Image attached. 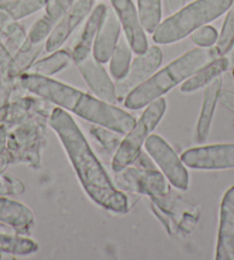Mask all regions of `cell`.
<instances>
[{"label": "cell", "instance_id": "obj_30", "mask_svg": "<svg viewBox=\"0 0 234 260\" xmlns=\"http://www.w3.org/2000/svg\"><path fill=\"white\" fill-rule=\"evenodd\" d=\"M56 3V0H46V7L47 6H51V5H54V4Z\"/></svg>", "mask_w": 234, "mask_h": 260}, {"label": "cell", "instance_id": "obj_21", "mask_svg": "<svg viewBox=\"0 0 234 260\" xmlns=\"http://www.w3.org/2000/svg\"><path fill=\"white\" fill-rule=\"evenodd\" d=\"M137 10L143 29L152 35L162 21V0H137Z\"/></svg>", "mask_w": 234, "mask_h": 260}, {"label": "cell", "instance_id": "obj_27", "mask_svg": "<svg viewBox=\"0 0 234 260\" xmlns=\"http://www.w3.org/2000/svg\"><path fill=\"white\" fill-rule=\"evenodd\" d=\"M185 5V0H164V14L169 16Z\"/></svg>", "mask_w": 234, "mask_h": 260}, {"label": "cell", "instance_id": "obj_18", "mask_svg": "<svg viewBox=\"0 0 234 260\" xmlns=\"http://www.w3.org/2000/svg\"><path fill=\"white\" fill-rule=\"evenodd\" d=\"M229 66H231V63H229L228 57L218 56L217 59L203 66L196 73L193 74L190 78H187L182 84L181 92L193 93L207 87L211 82H214L216 78L220 77L225 71H227Z\"/></svg>", "mask_w": 234, "mask_h": 260}, {"label": "cell", "instance_id": "obj_29", "mask_svg": "<svg viewBox=\"0 0 234 260\" xmlns=\"http://www.w3.org/2000/svg\"><path fill=\"white\" fill-rule=\"evenodd\" d=\"M228 59H229V63L234 66V44H233L232 49H231V51H229V57H228Z\"/></svg>", "mask_w": 234, "mask_h": 260}, {"label": "cell", "instance_id": "obj_32", "mask_svg": "<svg viewBox=\"0 0 234 260\" xmlns=\"http://www.w3.org/2000/svg\"><path fill=\"white\" fill-rule=\"evenodd\" d=\"M232 76H233V82H234V68H233V71H232Z\"/></svg>", "mask_w": 234, "mask_h": 260}, {"label": "cell", "instance_id": "obj_15", "mask_svg": "<svg viewBox=\"0 0 234 260\" xmlns=\"http://www.w3.org/2000/svg\"><path fill=\"white\" fill-rule=\"evenodd\" d=\"M121 30L122 26L115 11L107 7L92 48V55L98 62L105 64L109 61L121 38Z\"/></svg>", "mask_w": 234, "mask_h": 260}, {"label": "cell", "instance_id": "obj_12", "mask_svg": "<svg viewBox=\"0 0 234 260\" xmlns=\"http://www.w3.org/2000/svg\"><path fill=\"white\" fill-rule=\"evenodd\" d=\"M110 4L119 17L125 38L128 39L133 53L141 54L146 52L150 47L146 31L143 29L138 10L132 0H110Z\"/></svg>", "mask_w": 234, "mask_h": 260}, {"label": "cell", "instance_id": "obj_1", "mask_svg": "<svg viewBox=\"0 0 234 260\" xmlns=\"http://www.w3.org/2000/svg\"><path fill=\"white\" fill-rule=\"evenodd\" d=\"M48 124L60 139L80 185L90 199L111 213H128V196L111 182L86 138L68 111L60 107L54 108L48 117Z\"/></svg>", "mask_w": 234, "mask_h": 260}, {"label": "cell", "instance_id": "obj_24", "mask_svg": "<svg viewBox=\"0 0 234 260\" xmlns=\"http://www.w3.org/2000/svg\"><path fill=\"white\" fill-rule=\"evenodd\" d=\"M46 7V0H17L6 4V12L13 19H22Z\"/></svg>", "mask_w": 234, "mask_h": 260}, {"label": "cell", "instance_id": "obj_7", "mask_svg": "<svg viewBox=\"0 0 234 260\" xmlns=\"http://www.w3.org/2000/svg\"><path fill=\"white\" fill-rule=\"evenodd\" d=\"M115 182L121 190L152 197L164 196L170 192V182L155 168L129 167L115 172Z\"/></svg>", "mask_w": 234, "mask_h": 260}, {"label": "cell", "instance_id": "obj_22", "mask_svg": "<svg viewBox=\"0 0 234 260\" xmlns=\"http://www.w3.org/2000/svg\"><path fill=\"white\" fill-rule=\"evenodd\" d=\"M45 49V44H33L28 39L23 46L20 48L19 54H17L15 62L12 66L13 74L19 75L24 73L25 70L30 69L37 57L40 55Z\"/></svg>", "mask_w": 234, "mask_h": 260}, {"label": "cell", "instance_id": "obj_19", "mask_svg": "<svg viewBox=\"0 0 234 260\" xmlns=\"http://www.w3.org/2000/svg\"><path fill=\"white\" fill-rule=\"evenodd\" d=\"M132 48L130 46L128 39L121 36L116 47L109 59V71L111 77L117 80L123 79L127 76L130 66L132 62Z\"/></svg>", "mask_w": 234, "mask_h": 260}, {"label": "cell", "instance_id": "obj_13", "mask_svg": "<svg viewBox=\"0 0 234 260\" xmlns=\"http://www.w3.org/2000/svg\"><path fill=\"white\" fill-rule=\"evenodd\" d=\"M216 260H234V186L225 192L220 203Z\"/></svg>", "mask_w": 234, "mask_h": 260}, {"label": "cell", "instance_id": "obj_28", "mask_svg": "<svg viewBox=\"0 0 234 260\" xmlns=\"http://www.w3.org/2000/svg\"><path fill=\"white\" fill-rule=\"evenodd\" d=\"M219 101L234 113V93L229 91H220Z\"/></svg>", "mask_w": 234, "mask_h": 260}, {"label": "cell", "instance_id": "obj_3", "mask_svg": "<svg viewBox=\"0 0 234 260\" xmlns=\"http://www.w3.org/2000/svg\"><path fill=\"white\" fill-rule=\"evenodd\" d=\"M218 56L220 55L214 46L208 48L196 47L186 52L164 68L157 70L151 78L130 92L123 101L125 108L131 110L145 108L177 85L183 84L200 68Z\"/></svg>", "mask_w": 234, "mask_h": 260}, {"label": "cell", "instance_id": "obj_26", "mask_svg": "<svg viewBox=\"0 0 234 260\" xmlns=\"http://www.w3.org/2000/svg\"><path fill=\"white\" fill-rule=\"evenodd\" d=\"M191 39L197 47H213L217 43L218 32L214 26L207 24L191 34Z\"/></svg>", "mask_w": 234, "mask_h": 260}, {"label": "cell", "instance_id": "obj_14", "mask_svg": "<svg viewBox=\"0 0 234 260\" xmlns=\"http://www.w3.org/2000/svg\"><path fill=\"white\" fill-rule=\"evenodd\" d=\"M76 66L94 95L112 105L119 101L115 84L112 83L103 64L94 59L92 54Z\"/></svg>", "mask_w": 234, "mask_h": 260}, {"label": "cell", "instance_id": "obj_4", "mask_svg": "<svg viewBox=\"0 0 234 260\" xmlns=\"http://www.w3.org/2000/svg\"><path fill=\"white\" fill-rule=\"evenodd\" d=\"M232 3L233 0H194L161 21L152 34L153 40L159 45L181 42L201 26L217 20Z\"/></svg>", "mask_w": 234, "mask_h": 260}, {"label": "cell", "instance_id": "obj_2", "mask_svg": "<svg viewBox=\"0 0 234 260\" xmlns=\"http://www.w3.org/2000/svg\"><path fill=\"white\" fill-rule=\"evenodd\" d=\"M21 84L44 101L51 102L90 123L107 127L119 134H127L136 123L132 115L112 103L47 76L25 74L21 77Z\"/></svg>", "mask_w": 234, "mask_h": 260}, {"label": "cell", "instance_id": "obj_8", "mask_svg": "<svg viewBox=\"0 0 234 260\" xmlns=\"http://www.w3.org/2000/svg\"><path fill=\"white\" fill-rule=\"evenodd\" d=\"M143 146L153 162H155L156 167L168 179L170 185L179 190H187L190 176L185 164L182 162L172 147L157 134H151Z\"/></svg>", "mask_w": 234, "mask_h": 260}, {"label": "cell", "instance_id": "obj_25", "mask_svg": "<svg viewBox=\"0 0 234 260\" xmlns=\"http://www.w3.org/2000/svg\"><path fill=\"white\" fill-rule=\"evenodd\" d=\"M90 133L92 134V137L96 139L98 142H100V145L102 146V148H105L106 151L110 152V154L114 155L115 151L119 148L121 141V139L114 131L111 129L100 126V125H96L93 124L91 127H90Z\"/></svg>", "mask_w": 234, "mask_h": 260}, {"label": "cell", "instance_id": "obj_31", "mask_svg": "<svg viewBox=\"0 0 234 260\" xmlns=\"http://www.w3.org/2000/svg\"><path fill=\"white\" fill-rule=\"evenodd\" d=\"M6 4H11V3H14V2H17V0H4Z\"/></svg>", "mask_w": 234, "mask_h": 260}, {"label": "cell", "instance_id": "obj_20", "mask_svg": "<svg viewBox=\"0 0 234 260\" xmlns=\"http://www.w3.org/2000/svg\"><path fill=\"white\" fill-rule=\"evenodd\" d=\"M71 62H73V57L70 53L65 49H57V51L52 52L51 55L35 62L30 70L31 74L51 77V76L57 74L58 71L68 68Z\"/></svg>", "mask_w": 234, "mask_h": 260}, {"label": "cell", "instance_id": "obj_10", "mask_svg": "<svg viewBox=\"0 0 234 260\" xmlns=\"http://www.w3.org/2000/svg\"><path fill=\"white\" fill-rule=\"evenodd\" d=\"M185 167L195 170L234 169V143L200 146L182 154Z\"/></svg>", "mask_w": 234, "mask_h": 260}, {"label": "cell", "instance_id": "obj_9", "mask_svg": "<svg viewBox=\"0 0 234 260\" xmlns=\"http://www.w3.org/2000/svg\"><path fill=\"white\" fill-rule=\"evenodd\" d=\"M163 60V53L159 46L148 47L146 52L137 54L131 62L127 76L123 79L117 80L115 84L117 100L124 101L130 92L151 78Z\"/></svg>", "mask_w": 234, "mask_h": 260}, {"label": "cell", "instance_id": "obj_5", "mask_svg": "<svg viewBox=\"0 0 234 260\" xmlns=\"http://www.w3.org/2000/svg\"><path fill=\"white\" fill-rule=\"evenodd\" d=\"M165 110L166 101L163 96L153 101L146 107L140 118L134 123L125 138L122 139L115 154L112 155V171L119 172L134 163V160L140 155L141 148L145 145L147 138L151 136V133L154 131L161 119L163 118Z\"/></svg>", "mask_w": 234, "mask_h": 260}, {"label": "cell", "instance_id": "obj_6", "mask_svg": "<svg viewBox=\"0 0 234 260\" xmlns=\"http://www.w3.org/2000/svg\"><path fill=\"white\" fill-rule=\"evenodd\" d=\"M152 210L171 235H187L199 220V208L179 196L168 195L152 197Z\"/></svg>", "mask_w": 234, "mask_h": 260}, {"label": "cell", "instance_id": "obj_23", "mask_svg": "<svg viewBox=\"0 0 234 260\" xmlns=\"http://www.w3.org/2000/svg\"><path fill=\"white\" fill-rule=\"evenodd\" d=\"M234 44V0L231 7L228 8L227 15L218 35L217 43H216V49L220 56L226 55L229 53Z\"/></svg>", "mask_w": 234, "mask_h": 260}, {"label": "cell", "instance_id": "obj_11", "mask_svg": "<svg viewBox=\"0 0 234 260\" xmlns=\"http://www.w3.org/2000/svg\"><path fill=\"white\" fill-rule=\"evenodd\" d=\"M93 10V0H77L54 26L45 42V51L52 53L62 47L74 31L87 19Z\"/></svg>", "mask_w": 234, "mask_h": 260}, {"label": "cell", "instance_id": "obj_17", "mask_svg": "<svg viewBox=\"0 0 234 260\" xmlns=\"http://www.w3.org/2000/svg\"><path fill=\"white\" fill-rule=\"evenodd\" d=\"M222 77H218L214 82H211L204 89L203 101H202L200 116L197 119L195 129V141L197 143H203L209 136L216 105H217L219 94L222 91Z\"/></svg>", "mask_w": 234, "mask_h": 260}, {"label": "cell", "instance_id": "obj_16", "mask_svg": "<svg viewBox=\"0 0 234 260\" xmlns=\"http://www.w3.org/2000/svg\"><path fill=\"white\" fill-rule=\"evenodd\" d=\"M107 11V6L105 4H99L93 8L92 12L87 16L86 22L83 26L82 32H80L77 42L75 43L73 51H71V57L75 64L79 63L87 56L92 54V48L94 40L97 38L99 28L102 22L103 16Z\"/></svg>", "mask_w": 234, "mask_h": 260}]
</instances>
